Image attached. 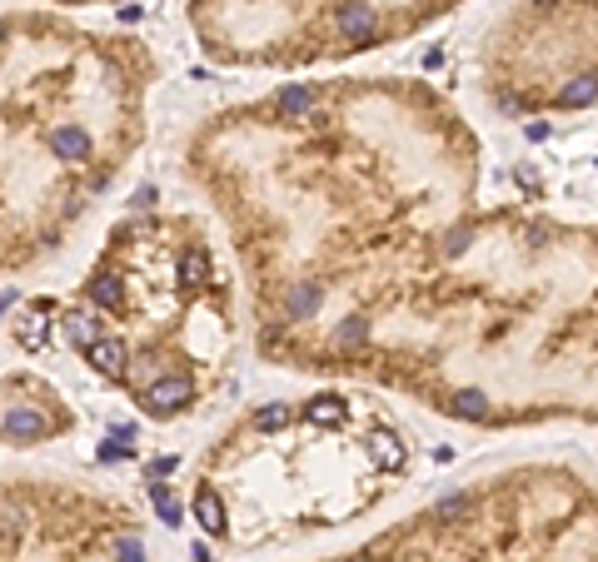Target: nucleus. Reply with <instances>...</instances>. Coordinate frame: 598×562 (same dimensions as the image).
I'll return each instance as SVG.
<instances>
[{"label": "nucleus", "instance_id": "nucleus-1", "mask_svg": "<svg viewBox=\"0 0 598 562\" xmlns=\"http://www.w3.org/2000/svg\"><path fill=\"white\" fill-rule=\"evenodd\" d=\"M195 175L250 269L259 353L315 368L334 324L414 274L464 219L474 139L424 85H284L204 130Z\"/></svg>", "mask_w": 598, "mask_h": 562}, {"label": "nucleus", "instance_id": "nucleus-2", "mask_svg": "<svg viewBox=\"0 0 598 562\" xmlns=\"http://www.w3.org/2000/svg\"><path fill=\"white\" fill-rule=\"evenodd\" d=\"M315 363L409 388L458 423L598 418V234L464 214Z\"/></svg>", "mask_w": 598, "mask_h": 562}, {"label": "nucleus", "instance_id": "nucleus-3", "mask_svg": "<svg viewBox=\"0 0 598 562\" xmlns=\"http://www.w3.org/2000/svg\"><path fill=\"white\" fill-rule=\"evenodd\" d=\"M150 55L125 36L5 15V264L45 259L145 135Z\"/></svg>", "mask_w": 598, "mask_h": 562}, {"label": "nucleus", "instance_id": "nucleus-4", "mask_svg": "<svg viewBox=\"0 0 598 562\" xmlns=\"http://www.w3.org/2000/svg\"><path fill=\"white\" fill-rule=\"evenodd\" d=\"M65 338L145 418L170 423L204 403L235 349V294L204 229L170 214L120 225L65 313Z\"/></svg>", "mask_w": 598, "mask_h": 562}, {"label": "nucleus", "instance_id": "nucleus-5", "mask_svg": "<svg viewBox=\"0 0 598 562\" xmlns=\"http://www.w3.org/2000/svg\"><path fill=\"white\" fill-rule=\"evenodd\" d=\"M409 468L399 428L349 393L275 399L210 448L200 483L225 503V537L344 523Z\"/></svg>", "mask_w": 598, "mask_h": 562}, {"label": "nucleus", "instance_id": "nucleus-6", "mask_svg": "<svg viewBox=\"0 0 598 562\" xmlns=\"http://www.w3.org/2000/svg\"><path fill=\"white\" fill-rule=\"evenodd\" d=\"M458 0H190L204 55L225 65H319L414 36Z\"/></svg>", "mask_w": 598, "mask_h": 562}, {"label": "nucleus", "instance_id": "nucleus-7", "mask_svg": "<svg viewBox=\"0 0 598 562\" xmlns=\"http://www.w3.org/2000/svg\"><path fill=\"white\" fill-rule=\"evenodd\" d=\"M484 85L509 115L598 105V0H514L489 30Z\"/></svg>", "mask_w": 598, "mask_h": 562}, {"label": "nucleus", "instance_id": "nucleus-8", "mask_svg": "<svg viewBox=\"0 0 598 562\" xmlns=\"http://www.w3.org/2000/svg\"><path fill=\"white\" fill-rule=\"evenodd\" d=\"M11 399H5V443H15V448H30V443H45V438H55V428H60V413L45 408L40 399H51L45 388H40V399H30L36 393V384L30 378H11V388H5Z\"/></svg>", "mask_w": 598, "mask_h": 562}, {"label": "nucleus", "instance_id": "nucleus-9", "mask_svg": "<svg viewBox=\"0 0 598 562\" xmlns=\"http://www.w3.org/2000/svg\"><path fill=\"white\" fill-rule=\"evenodd\" d=\"M40 304L36 309H26V313H15V324H11V334H15V344L20 349H30V353H40L45 344H51V319H40Z\"/></svg>", "mask_w": 598, "mask_h": 562}, {"label": "nucleus", "instance_id": "nucleus-10", "mask_svg": "<svg viewBox=\"0 0 598 562\" xmlns=\"http://www.w3.org/2000/svg\"><path fill=\"white\" fill-rule=\"evenodd\" d=\"M155 508L165 512V523H175V527H179V503L170 498V487H155Z\"/></svg>", "mask_w": 598, "mask_h": 562}, {"label": "nucleus", "instance_id": "nucleus-11", "mask_svg": "<svg viewBox=\"0 0 598 562\" xmlns=\"http://www.w3.org/2000/svg\"><path fill=\"white\" fill-rule=\"evenodd\" d=\"M55 5H105V0H55Z\"/></svg>", "mask_w": 598, "mask_h": 562}]
</instances>
